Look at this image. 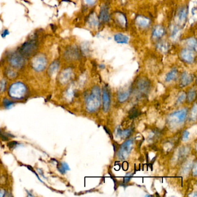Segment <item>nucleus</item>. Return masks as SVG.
Here are the masks:
<instances>
[{
    "label": "nucleus",
    "mask_w": 197,
    "mask_h": 197,
    "mask_svg": "<svg viewBox=\"0 0 197 197\" xmlns=\"http://www.w3.org/2000/svg\"><path fill=\"white\" fill-rule=\"evenodd\" d=\"M186 45L190 49L196 51L197 50V41L194 38H190L186 40Z\"/></svg>",
    "instance_id": "nucleus-20"
},
{
    "label": "nucleus",
    "mask_w": 197,
    "mask_h": 197,
    "mask_svg": "<svg viewBox=\"0 0 197 197\" xmlns=\"http://www.w3.org/2000/svg\"><path fill=\"white\" fill-rule=\"evenodd\" d=\"M3 104L4 105V107H11L13 105V102L11 101H9L8 99H4L3 101Z\"/></svg>",
    "instance_id": "nucleus-29"
},
{
    "label": "nucleus",
    "mask_w": 197,
    "mask_h": 197,
    "mask_svg": "<svg viewBox=\"0 0 197 197\" xmlns=\"http://www.w3.org/2000/svg\"><path fill=\"white\" fill-rule=\"evenodd\" d=\"M130 94V90H124L120 91L118 94V100L120 102H124L127 100Z\"/></svg>",
    "instance_id": "nucleus-14"
},
{
    "label": "nucleus",
    "mask_w": 197,
    "mask_h": 197,
    "mask_svg": "<svg viewBox=\"0 0 197 197\" xmlns=\"http://www.w3.org/2000/svg\"><path fill=\"white\" fill-rule=\"evenodd\" d=\"M185 97H186V96H185V93H182V94H180L178 97V98L177 103L178 104L182 103L185 100Z\"/></svg>",
    "instance_id": "nucleus-30"
},
{
    "label": "nucleus",
    "mask_w": 197,
    "mask_h": 197,
    "mask_svg": "<svg viewBox=\"0 0 197 197\" xmlns=\"http://www.w3.org/2000/svg\"><path fill=\"white\" fill-rule=\"evenodd\" d=\"M5 195V191L0 190V197H4Z\"/></svg>",
    "instance_id": "nucleus-36"
},
{
    "label": "nucleus",
    "mask_w": 197,
    "mask_h": 197,
    "mask_svg": "<svg viewBox=\"0 0 197 197\" xmlns=\"http://www.w3.org/2000/svg\"><path fill=\"white\" fill-rule=\"evenodd\" d=\"M192 119L195 120L197 118V106L196 104H194V107L192 109V114H191Z\"/></svg>",
    "instance_id": "nucleus-28"
},
{
    "label": "nucleus",
    "mask_w": 197,
    "mask_h": 197,
    "mask_svg": "<svg viewBox=\"0 0 197 197\" xmlns=\"http://www.w3.org/2000/svg\"><path fill=\"white\" fill-rule=\"evenodd\" d=\"M193 80V76L189 73L185 72L182 73L180 78V86L182 87H185L191 83Z\"/></svg>",
    "instance_id": "nucleus-11"
},
{
    "label": "nucleus",
    "mask_w": 197,
    "mask_h": 197,
    "mask_svg": "<svg viewBox=\"0 0 197 197\" xmlns=\"http://www.w3.org/2000/svg\"><path fill=\"white\" fill-rule=\"evenodd\" d=\"M180 56L183 60L187 63H192L195 59V54L190 49H183L180 53Z\"/></svg>",
    "instance_id": "nucleus-8"
},
{
    "label": "nucleus",
    "mask_w": 197,
    "mask_h": 197,
    "mask_svg": "<svg viewBox=\"0 0 197 197\" xmlns=\"http://www.w3.org/2000/svg\"><path fill=\"white\" fill-rule=\"evenodd\" d=\"M118 135L120 137L123 138H125L129 137L132 133V130L131 128L127 129L125 130H121L120 128L117 129V132Z\"/></svg>",
    "instance_id": "nucleus-22"
},
{
    "label": "nucleus",
    "mask_w": 197,
    "mask_h": 197,
    "mask_svg": "<svg viewBox=\"0 0 197 197\" xmlns=\"http://www.w3.org/2000/svg\"><path fill=\"white\" fill-rule=\"evenodd\" d=\"M177 74H178L177 70L175 68H173L167 74V75L165 76V81L167 82H169L173 80V79H175V78H176Z\"/></svg>",
    "instance_id": "nucleus-19"
},
{
    "label": "nucleus",
    "mask_w": 197,
    "mask_h": 197,
    "mask_svg": "<svg viewBox=\"0 0 197 197\" xmlns=\"http://www.w3.org/2000/svg\"><path fill=\"white\" fill-rule=\"evenodd\" d=\"M157 48L160 51H161L162 52H165L168 50V46L166 43L161 42V43H159L157 45Z\"/></svg>",
    "instance_id": "nucleus-26"
},
{
    "label": "nucleus",
    "mask_w": 197,
    "mask_h": 197,
    "mask_svg": "<svg viewBox=\"0 0 197 197\" xmlns=\"http://www.w3.org/2000/svg\"><path fill=\"white\" fill-rule=\"evenodd\" d=\"M72 75V71L70 69H66L64 71L62 72L61 76H60V79L63 83H66L68 80L71 78Z\"/></svg>",
    "instance_id": "nucleus-16"
},
{
    "label": "nucleus",
    "mask_w": 197,
    "mask_h": 197,
    "mask_svg": "<svg viewBox=\"0 0 197 197\" xmlns=\"http://www.w3.org/2000/svg\"><path fill=\"white\" fill-rule=\"evenodd\" d=\"M32 65L35 70L37 71H41L44 70L46 66V59L43 55H38L32 60Z\"/></svg>",
    "instance_id": "nucleus-6"
},
{
    "label": "nucleus",
    "mask_w": 197,
    "mask_h": 197,
    "mask_svg": "<svg viewBox=\"0 0 197 197\" xmlns=\"http://www.w3.org/2000/svg\"><path fill=\"white\" fill-rule=\"evenodd\" d=\"M164 34V29L161 25H157L153 31V36L155 38L161 37Z\"/></svg>",
    "instance_id": "nucleus-17"
},
{
    "label": "nucleus",
    "mask_w": 197,
    "mask_h": 197,
    "mask_svg": "<svg viewBox=\"0 0 197 197\" xmlns=\"http://www.w3.org/2000/svg\"><path fill=\"white\" fill-rule=\"evenodd\" d=\"M57 169L61 173H63V174L66 173V171L70 170V168L68 167V165L65 162L61 163L60 165H58Z\"/></svg>",
    "instance_id": "nucleus-23"
},
{
    "label": "nucleus",
    "mask_w": 197,
    "mask_h": 197,
    "mask_svg": "<svg viewBox=\"0 0 197 197\" xmlns=\"http://www.w3.org/2000/svg\"><path fill=\"white\" fill-rule=\"evenodd\" d=\"M10 63L12 66L16 68H20L23 66L24 60L21 56L18 54H14L10 58Z\"/></svg>",
    "instance_id": "nucleus-9"
},
{
    "label": "nucleus",
    "mask_w": 197,
    "mask_h": 197,
    "mask_svg": "<svg viewBox=\"0 0 197 197\" xmlns=\"http://www.w3.org/2000/svg\"><path fill=\"white\" fill-rule=\"evenodd\" d=\"M189 137V132L187 131H185L183 132V135H182V139H183V141H186L187 140H188Z\"/></svg>",
    "instance_id": "nucleus-32"
},
{
    "label": "nucleus",
    "mask_w": 197,
    "mask_h": 197,
    "mask_svg": "<svg viewBox=\"0 0 197 197\" xmlns=\"http://www.w3.org/2000/svg\"><path fill=\"white\" fill-rule=\"evenodd\" d=\"M138 114V111L136 109H132L130 114V116L131 118H134L135 117H137Z\"/></svg>",
    "instance_id": "nucleus-31"
},
{
    "label": "nucleus",
    "mask_w": 197,
    "mask_h": 197,
    "mask_svg": "<svg viewBox=\"0 0 197 197\" xmlns=\"http://www.w3.org/2000/svg\"><path fill=\"white\" fill-rule=\"evenodd\" d=\"M136 23L140 27L146 28L149 25L150 20L149 18L139 15L136 18Z\"/></svg>",
    "instance_id": "nucleus-12"
},
{
    "label": "nucleus",
    "mask_w": 197,
    "mask_h": 197,
    "mask_svg": "<svg viewBox=\"0 0 197 197\" xmlns=\"http://www.w3.org/2000/svg\"><path fill=\"white\" fill-rule=\"evenodd\" d=\"M196 96V91L193 89L190 90L187 94V101L189 102H192L195 98Z\"/></svg>",
    "instance_id": "nucleus-24"
},
{
    "label": "nucleus",
    "mask_w": 197,
    "mask_h": 197,
    "mask_svg": "<svg viewBox=\"0 0 197 197\" xmlns=\"http://www.w3.org/2000/svg\"><path fill=\"white\" fill-rule=\"evenodd\" d=\"M101 104V90L98 86H94L87 100L86 108L88 112H94L98 110Z\"/></svg>",
    "instance_id": "nucleus-1"
},
{
    "label": "nucleus",
    "mask_w": 197,
    "mask_h": 197,
    "mask_svg": "<svg viewBox=\"0 0 197 197\" xmlns=\"http://www.w3.org/2000/svg\"><path fill=\"white\" fill-rule=\"evenodd\" d=\"M116 19L117 22L122 27H125L127 25V19L124 14L121 13H117L116 14Z\"/></svg>",
    "instance_id": "nucleus-18"
},
{
    "label": "nucleus",
    "mask_w": 197,
    "mask_h": 197,
    "mask_svg": "<svg viewBox=\"0 0 197 197\" xmlns=\"http://www.w3.org/2000/svg\"><path fill=\"white\" fill-rule=\"evenodd\" d=\"M102 102H103V109L105 112H107L109 110L110 107V94L109 90L105 87L102 89Z\"/></svg>",
    "instance_id": "nucleus-7"
},
{
    "label": "nucleus",
    "mask_w": 197,
    "mask_h": 197,
    "mask_svg": "<svg viewBox=\"0 0 197 197\" xmlns=\"http://www.w3.org/2000/svg\"><path fill=\"white\" fill-rule=\"evenodd\" d=\"M27 93V88L24 84L20 82L13 84L9 90V96L13 98H23Z\"/></svg>",
    "instance_id": "nucleus-3"
},
{
    "label": "nucleus",
    "mask_w": 197,
    "mask_h": 197,
    "mask_svg": "<svg viewBox=\"0 0 197 197\" xmlns=\"http://www.w3.org/2000/svg\"><path fill=\"white\" fill-rule=\"evenodd\" d=\"M84 1L86 4H87V5H94L96 2V0H84Z\"/></svg>",
    "instance_id": "nucleus-34"
},
{
    "label": "nucleus",
    "mask_w": 197,
    "mask_h": 197,
    "mask_svg": "<svg viewBox=\"0 0 197 197\" xmlns=\"http://www.w3.org/2000/svg\"><path fill=\"white\" fill-rule=\"evenodd\" d=\"M11 135L8 134H5V132H2L0 130V139L2 141H8V137L11 136Z\"/></svg>",
    "instance_id": "nucleus-27"
},
{
    "label": "nucleus",
    "mask_w": 197,
    "mask_h": 197,
    "mask_svg": "<svg viewBox=\"0 0 197 197\" xmlns=\"http://www.w3.org/2000/svg\"><path fill=\"white\" fill-rule=\"evenodd\" d=\"M59 68V63L57 62H54L51 66H50L49 69V72L50 75H53L55 72L57 71Z\"/></svg>",
    "instance_id": "nucleus-25"
},
{
    "label": "nucleus",
    "mask_w": 197,
    "mask_h": 197,
    "mask_svg": "<svg viewBox=\"0 0 197 197\" xmlns=\"http://www.w3.org/2000/svg\"><path fill=\"white\" fill-rule=\"evenodd\" d=\"M178 27L175 26L173 28V30H172V37H175V36L177 35L178 32H179V30H178Z\"/></svg>",
    "instance_id": "nucleus-33"
},
{
    "label": "nucleus",
    "mask_w": 197,
    "mask_h": 197,
    "mask_svg": "<svg viewBox=\"0 0 197 197\" xmlns=\"http://www.w3.org/2000/svg\"><path fill=\"white\" fill-rule=\"evenodd\" d=\"M89 23L91 25L94 26V27H97L99 25V20L96 16V14L95 13H92L90 16L89 19Z\"/></svg>",
    "instance_id": "nucleus-21"
},
{
    "label": "nucleus",
    "mask_w": 197,
    "mask_h": 197,
    "mask_svg": "<svg viewBox=\"0 0 197 197\" xmlns=\"http://www.w3.org/2000/svg\"><path fill=\"white\" fill-rule=\"evenodd\" d=\"M133 145V140L129 139L122 144L117 153L118 158L121 160H124L129 155Z\"/></svg>",
    "instance_id": "nucleus-4"
},
{
    "label": "nucleus",
    "mask_w": 197,
    "mask_h": 197,
    "mask_svg": "<svg viewBox=\"0 0 197 197\" xmlns=\"http://www.w3.org/2000/svg\"><path fill=\"white\" fill-rule=\"evenodd\" d=\"M17 144V142H15V141H13L12 142H10V143H8V146L10 148H13L16 146V144Z\"/></svg>",
    "instance_id": "nucleus-35"
},
{
    "label": "nucleus",
    "mask_w": 197,
    "mask_h": 197,
    "mask_svg": "<svg viewBox=\"0 0 197 197\" xmlns=\"http://www.w3.org/2000/svg\"><path fill=\"white\" fill-rule=\"evenodd\" d=\"M150 83L149 82L144 79H141L138 81L136 86V90L138 94L141 96L147 95L149 91Z\"/></svg>",
    "instance_id": "nucleus-5"
},
{
    "label": "nucleus",
    "mask_w": 197,
    "mask_h": 197,
    "mask_svg": "<svg viewBox=\"0 0 197 197\" xmlns=\"http://www.w3.org/2000/svg\"><path fill=\"white\" fill-rule=\"evenodd\" d=\"M187 114V109H183L171 114L168 118V124L171 128H175L176 127L182 124L185 120Z\"/></svg>",
    "instance_id": "nucleus-2"
},
{
    "label": "nucleus",
    "mask_w": 197,
    "mask_h": 197,
    "mask_svg": "<svg viewBox=\"0 0 197 197\" xmlns=\"http://www.w3.org/2000/svg\"><path fill=\"white\" fill-rule=\"evenodd\" d=\"M100 20L103 22H107L110 20L109 10L107 6L104 5L101 7L100 12Z\"/></svg>",
    "instance_id": "nucleus-13"
},
{
    "label": "nucleus",
    "mask_w": 197,
    "mask_h": 197,
    "mask_svg": "<svg viewBox=\"0 0 197 197\" xmlns=\"http://www.w3.org/2000/svg\"><path fill=\"white\" fill-rule=\"evenodd\" d=\"M188 14V9L187 7H183L179 9L176 19L180 24L185 23Z\"/></svg>",
    "instance_id": "nucleus-10"
},
{
    "label": "nucleus",
    "mask_w": 197,
    "mask_h": 197,
    "mask_svg": "<svg viewBox=\"0 0 197 197\" xmlns=\"http://www.w3.org/2000/svg\"><path fill=\"white\" fill-rule=\"evenodd\" d=\"M114 41L119 43H127L129 38L127 36L122 34H117L114 36Z\"/></svg>",
    "instance_id": "nucleus-15"
}]
</instances>
